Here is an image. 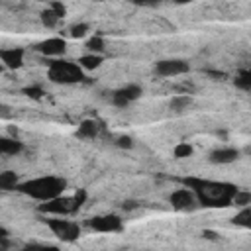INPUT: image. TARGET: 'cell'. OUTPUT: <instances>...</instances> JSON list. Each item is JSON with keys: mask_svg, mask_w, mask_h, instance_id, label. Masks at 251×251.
Returning a JSON list of instances; mask_svg holds the SVG:
<instances>
[{"mask_svg": "<svg viewBox=\"0 0 251 251\" xmlns=\"http://www.w3.org/2000/svg\"><path fill=\"white\" fill-rule=\"evenodd\" d=\"M88 227L100 233H114V231H122L124 229V222L120 220V216L116 214H104V216H94L88 222Z\"/></svg>", "mask_w": 251, "mask_h": 251, "instance_id": "obj_6", "label": "cell"}, {"mask_svg": "<svg viewBox=\"0 0 251 251\" xmlns=\"http://www.w3.org/2000/svg\"><path fill=\"white\" fill-rule=\"evenodd\" d=\"M194 153V149H192V145L190 143H176L175 145V149H173V155H175V159H186V157H190Z\"/></svg>", "mask_w": 251, "mask_h": 251, "instance_id": "obj_22", "label": "cell"}, {"mask_svg": "<svg viewBox=\"0 0 251 251\" xmlns=\"http://www.w3.org/2000/svg\"><path fill=\"white\" fill-rule=\"evenodd\" d=\"M98 135V124L94 120H82L76 127V137L80 139H94Z\"/></svg>", "mask_w": 251, "mask_h": 251, "instance_id": "obj_14", "label": "cell"}, {"mask_svg": "<svg viewBox=\"0 0 251 251\" xmlns=\"http://www.w3.org/2000/svg\"><path fill=\"white\" fill-rule=\"evenodd\" d=\"M204 239H210V241H216L218 239V233L216 231H212V229H202V233H200Z\"/></svg>", "mask_w": 251, "mask_h": 251, "instance_id": "obj_30", "label": "cell"}, {"mask_svg": "<svg viewBox=\"0 0 251 251\" xmlns=\"http://www.w3.org/2000/svg\"><path fill=\"white\" fill-rule=\"evenodd\" d=\"M112 104L116 106V108H126L127 104H129V98L124 94V90L120 88V90H116L114 94H112Z\"/></svg>", "mask_w": 251, "mask_h": 251, "instance_id": "obj_25", "label": "cell"}, {"mask_svg": "<svg viewBox=\"0 0 251 251\" xmlns=\"http://www.w3.org/2000/svg\"><path fill=\"white\" fill-rule=\"evenodd\" d=\"M88 31H90V25H88V24H84V22L73 24V25H71V29H69L71 37H75V39H82V37H84Z\"/></svg>", "mask_w": 251, "mask_h": 251, "instance_id": "obj_23", "label": "cell"}, {"mask_svg": "<svg viewBox=\"0 0 251 251\" xmlns=\"http://www.w3.org/2000/svg\"><path fill=\"white\" fill-rule=\"evenodd\" d=\"M169 202L176 210H192L196 206V196L190 188H178L169 196Z\"/></svg>", "mask_w": 251, "mask_h": 251, "instance_id": "obj_10", "label": "cell"}, {"mask_svg": "<svg viewBox=\"0 0 251 251\" xmlns=\"http://www.w3.org/2000/svg\"><path fill=\"white\" fill-rule=\"evenodd\" d=\"M153 71H155L157 76H178V75L188 73L190 65L182 59H165V61L155 63Z\"/></svg>", "mask_w": 251, "mask_h": 251, "instance_id": "obj_7", "label": "cell"}, {"mask_svg": "<svg viewBox=\"0 0 251 251\" xmlns=\"http://www.w3.org/2000/svg\"><path fill=\"white\" fill-rule=\"evenodd\" d=\"M49 8L59 16V18H65V14H67V8H65V4L63 2H59V0H53L51 4H49Z\"/></svg>", "mask_w": 251, "mask_h": 251, "instance_id": "obj_27", "label": "cell"}, {"mask_svg": "<svg viewBox=\"0 0 251 251\" xmlns=\"http://www.w3.org/2000/svg\"><path fill=\"white\" fill-rule=\"evenodd\" d=\"M24 94L27 98H33V100H41L43 98V90L39 86H25L24 88Z\"/></svg>", "mask_w": 251, "mask_h": 251, "instance_id": "obj_26", "label": "cell"}, {"mask_svg": "<svg viewBox=\"0 0 251 251\" xmlns=\"http://www.w3.org/2000/svg\"><path fill=\"white\" fill-rule=\"evenodd\" d=\"M231 204H235L237 208L251 206V192H247V190H239V188H237V192H235L233 198H231Z\"/></svg>", "mask_w": 251, "mask_h": 251, "instance_id": "obj_21", "label": "cell"}, {"mask_svg": "<svg viewBox=\"0 0 251 251\" xmlns=\"http://www.w3.org/2000/svg\"><path fill=\"white\" fill-rule=\"evenodd\" d=\"M0 71H2V67H0Z\"/></svg>", "mask_w": 251, "mask_h": 251, "instance_id": "obj_36", "label": "cell"}, {"mask_svg": "<svg viewBox=\"0 0 251 251\" xmlns=\"http://www.w3.org/2000/svg\"><path fill=\"white\" fill-rule=\"evenodd\" d=\"M49 229L63 241H75L80 235V226L73 220H63V216H57L55 220H43Z\"/></svg>", "mask_w": 251, "mask_h": 251, "instance_id": "obj_5", "label": "cell"}, {"mask_svg": "<svg viewBox=\"0 0 251 251\" xmlns=\"http://www.w3.org/2000/svg\"><path fill=\"white\" fill-rule=\"evenodd\" d=\"M184 186L190 188L196 196V202L208 208H227L231 206V198L237 192V186L231 182H218L208 178L186 176L182 178Z\"/></svg>", "mask_w": 251, "mask_h": 251, "instance_id": "obj_1", "label": "cell"}, {"mask_svg": "<svg viewBox=\"0 0 251 251\" xmlns=\"http://www.w3.org/2000/svg\"><path fill=\"white\" fill-rule=\"evenodd\" d=\"M24 57H25V49L24 47H4L0 49V61L4 67L16 71L24 65Z\"/></svg>", "mask_w": 251, "mask_h": 251, "instance_id": "obj_9", "label": "cell"}, {"mask_svg": "<svg viewBox=\"0 0 251 251\" xmlns=\"http://www.w3.org/2000/svg\"><path fill=\"white\" fill-rule=\"evenodd\" d=\"M67 186V180L65 178H59V176H39V178H31V180H25V182H20L16 186V190H20L22 194L33 198V200H49V198H55L59 194H63Z\"/></svg>", "mask_w": 251, "mask_h": 251, "instance_id": "obj_2", "label": "cell"}, {"mask_svg": "<svg viewBox=\"0 0 251 251\" xmlns=\"http://www.w3.org/2000/svg\"><path fill=\"white\" fill-rule=\"evenodd\" d=\"M192 96H188V94H176V96H173L171 98V102H169V108H171V112H175V114H182V112H186L190 106H192Z\"/></svg>", "mask_w": 251, "mask_h": 251, "instance_id": "obj_13", "label": "cell"}, {"mask_svg": "<svg viewBox=\"0 0 251 251\" xmlns=\"http://www.w3.org/2000/svg\"><path fill=\"white\" fill-rule=\"evenodd\" d=\"M78 208L80 206L76 204V200L73 196H63V194H59L55 198H49V200H45L43 204L37 206V210L41 214H51V216H71Z\"/></svg>", "mask_w": 251, "mask_h": 251, "instance_id": "obj_4", "label": "cell"}, {"mask_svg": "<svg viewBox=\"0 0 251 251\" xmlns=\"http://www.w3.org/2000/svg\"><path fill=\"white\" fill-rule=\"evenodd\" d=\"M133 4H139V6H153V4H157L159 0H131Z\"/></svg>", "mask_w": 251, "mask_h": 251, "instance_id": "obj_32", "label": "cell"}, {"mask_svg": "<svg viewBox=\"0 0 251 251\" xmlns=\"http://www.w3.org/2000/svg\"><path fill=\"white\" fill-rule=\"evenodd\" d=\"M231 222H233L235 226H241V227L249 229V227H251V206H243V208L233 216Z\"/></svg>", "mask_w": 251, "mask_h": 251, "instance_id": "obj_17", "label": "cell"}, {"mask_svg": "<svg viewBox=\"0 0 251 251\" xmlns=\"http://www.w3.org/2000/svg\"><path fill=\"white\" fill-rule=\"evenodd\" d=\"M39 20H41V24L45 25V27H49V29H53L57 24H59V16L51 10V8H45V10H41V14H39Z\"/></svg>", "mask_w": 251, "mask_h": 251, "instance_id": "obj_18", "label": "cell"}, {"mask_svg": "<svg viewBox=\"0 0 251 251\" xmlns=\"http://www.w3.org/2000/svg\"><path fill=\"white\" fill-rule=\"evenodd\" d=\"M94 2H104V0H94Z\"/></svg>", "mask_w": 251, "mask_h": 251, "instance_id": "obj_35", "label": "cell"}, {"mask_svg": "<svg viewBox=\"0 0 251 251\" xmlns=\"http://www.w3.org/2000/svg\"><path fill=\"white\" fill-rule=\"evenodd\" d=\"M122 90H124V94L129 98V102H133V100L141 98V94H143V88H141L139 84H126Z\"/></svg>", "mask_w": 251, "mask_h": 251, "instance_id": "obj_24", "label": "cell"}, {"mask_svg": "<svg viewBox=\"0 0 251 251\" xmlns=\"http://www.w3.org/2000/svg\"><path fill=\"white\" fill-rule=\"evenodd\" d=\"M20 184V176L16 171H2L0 173V190H16Z\"/></svg>", "mask_w": 251, "mask_h": 251, "instance_id": "obj_16", "label": "cell"}, {"mask_svg": "<svg viewBox=\"0 0 251 251\" xmlns=\"http://www.w3.org/2000/svg\"><path fill=\"white\" fill-rule=\"evenodd\" d=\"M73 198L76 200V204H78V206H82V204L86 202V198H88V194H86V190H84V188H78V190H76V192L73 194Z\"/></svg>", "mask_w": 251, "mask_h": 251, "instance_id": "obj_29", "label": "cell"}, {"mask_svg": "<svg viewBox=\"0 0 251 251\" xmlns=\"http://www.w3.org/2000/svg\"><path fill=\"white\" fill-rule=\"evenodd\" d=\"M76 63H78V67H80L82 71H94V69H98V67L104 63V59H102L100 53H86V55L78 57Z\"/></svg>", "mask_w": 251, "mask_h": 251, "instance_id": "obj_15", "label": "cell"}, {"mask_svg": "<svg viewBox=\"0 0 251 251\" xmlns=\"http://www.w3.org/2000/svg\"><path fill=\"white\" fill-rule=\"evenodd\" d=\"M233 84L241 90H249L251 88V71H239L237 76L233 78Z\"/></svg>", "mask_w": 251, "mask_h": 251, "instance_id": "obj_19", "label": "cell"}, {"mask_svg": "<svg viewBox=\"0 0 251 251\" xmlns=\"http://www.w3.org/2000/svg\"><path fill=\"white\" fill-rule=\"evenodd\" d=\"M137 206H139V204H137V202H135V200H126V202H124V206H122V208H124V210H135V208H137Z\"/></svg>", "mask_w": 251, "mask_h": 251, "instance_id": "obj_31", "label": "cell"}, {"mask_svg": "<svg viewBox=\"0 0 251 251\" xmlns=\"http://www.w3.org/2000/svg\"><path fill=\"white\" fill-rule=\"evenodd\" d=\"M35 49L43 55V57H61L67 49V41L63 37H49V39H43L35 45Z\"/></svg>", "mask_w": 251, "mask_h": 251, "instance_id": "obj_8", "label": "cell"}, {"mask_svg": "<svg viewBox=\"0 0 251 251\" xmlns=\"http://www.w3.org/2000/svg\"><path fill=\"white\" fill-rule=\"evenodd\" d=\"M24 151V143L18 137H0V155H18Z\"/></svg>", "mask_w": 251, "mask_h": 251, "instance_id": "obj_12", "label": "cell"}, {"mask_svg": "<svg viewBox=\"0 0 251 251\" xmlns=\"http://www.w3.org/2000/svg\"><path fill=\"white\" fill-rule=\"evenodd\" d=\"M239 149H235V147H218V149H214L212 153H210V163H214V165H229V163H233V161H237L239 159Z\"/></svg>", "mask_w": 251, "mask_h": 251, "instance_id": "obj_11", "label": "cell"}, {"mask_svg": "<svg viewBox=\"0 0 251 251\" xmlns=\"http://www.w3.org/2000/svg\"><path fill=\"white\" fill-rule=\"evenodd\" d=\"M104 47H106V41H104L102 35H94V37H90V39L86 41V49H88V53H102Z\"/></svg>", "mask_w": 251, "mask_h": 251, "instance_id": "obj_20", "label": "cell"}, {"mask_svg": "<svg viewBox=\"0 0 251 251\" xmlns=\"http://www.w3.org/2000/svg\"><path fill=\"white\" fill-rule=\"evenodd\" d=\"M116 145L122 147V149H131V147H133V139H131L129 135H120V137L116 139Z\"/></svg>", "mask_w": 251, "mask_h": 251, "instance_id": "obj_28", "label": "cell"}, {"mask_svg": "<svg viewBox=\"0 0 251 251\" xmlns=\"http://www.w3.org/2000/svg\"><path fill=\"white\" fill-rule=\"evenodd\" d=\"M47 78L57 84H75L84 78V71L78 67V63L55 59L47 61Z\"/></svg>", "mask_w": 251, "mask_h": 251, "instance_id": "obj_3", "label": "cell"}, {"mask_svg": "<svg viewBox=\"0 0 251 251\" xmlns=\"http://www.w3.org/2000/svg\"><path fill=\"white\" fill-rule=\"evenodd\" d=\"M176 4H190V2H194V0H175Z\"/></svg>", "mask_w": 251, "mask_h": 251, "instance_id": "obj_34", "label": "cell"}, {"mask_svg": "<svg viewBox=\"0 0 251 251\" xmlns=\"http://www.w3.org/2000/svg\"><path fill=\"white\" fill-rule=\"evenodd\" d=\"M6 237H10V231H8L6 227H0V241L6 239Z\"/></svg>", "mask_w": 251, "mask_h": 251, "instance_id": "obj_33", "label": "cell"}]
</instances>
